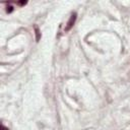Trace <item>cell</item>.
<instances>
[{
    "instance_id": "277c9868",
    "label": "cell",
    "mask_w": 130,
    "mask_h": 130,
    "mask_svg": "<svg viewBox=\"0 0 130 130\" xmlns=\"http://www.w3.org/2000/svg\"><path fill=\"white\" fill-rule=\"evenodd\" d=\"M27 2L26 1H20V2H17V5H20V6H22V5H25Z\"/></svg>"
},
{
    "instance_id": "5b68a950",
    "label": "cell",
    "mask_w": 130,
    "mask_h": 130,
    "mask_svg": "<svg viewBox=\"0 0 130 130\" xmlns=\"http://www.w3.org/2000/svg\"><path fill=\"white\" fill-rule=\"evenodd\" d=\"M1 130H9V129H8L7 127H5V126L2 124V125H1Z\"/></svg>"
},
{
    "instance_id": "7a4b0ae2",
    "label": "cell",
    "mask_w": 130,
    "mask_h": 130,
    "mask_svg": "<svg viewBox=\"0 0 130 130\" xmlns=\"http://www.w3.org/2000/svg\"><path fill=\"white\" fill-rule=\"evenodd\" d=\"M35 34H36V41L39 42L41 39V32H40V29L37 25H35Z\"/></svg>"
},
{
    "instance_id": "6da1fadb",
    "label": "cell",
    "mask_w": 130,
    "mask_h": 130,
    "mask_svg": "<svg viewBox=\"0 0 130 130\" xmlns=\"http://www.w3.org/2000/svg\"><path fill=\"white\" fill-rule=\"evenodd\" d=\"M76 17H77V14H76L75 12H74V13H72V15L70 16L69 20L67 21V23H66V25H65V28H64V30H65V31H69V30L72 28V26H73V25H74V23H75Z\"/></svg>"
},
{
    "instance_id": "3957f363",
    "label": "cell",
    "mask_w": 130,
    "mask_h": 130,
    "mask_svg": "<svg viewBox=\"0 0 130 130\" xmlns=\"http://www.w3.org/2000/svg\"><path fill=\"white\" fill-rule=\"evenodd\" d=\"M12 11H13V6L10 3H8V5L6 6V12L7 13H11Z\"/></svg>"
}]
</instances>
